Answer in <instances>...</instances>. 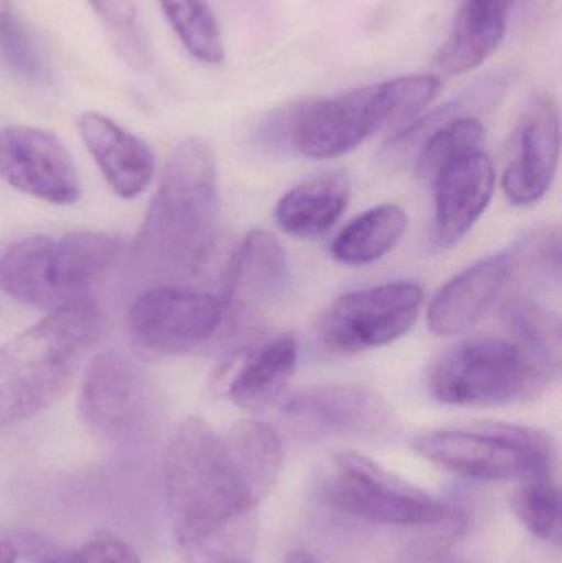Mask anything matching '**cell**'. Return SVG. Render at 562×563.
Returning <instances> with one entry per match:
<instances>
[{
  "label": "cell",
  "mask_w": 562,
  "mask_h": 563,
  "mask_svg": "<svg viewBox=\"0 0 562 563\" xmlns=\"http://www.w3.org/2000/svg\"><path fill=\"white\" fill-rule=\"evenodd\" d=\"M220 191L214 154L203 139L175 147L152 197L134 254L148 273L185 279L200 273L217 246Z\"/></svg>",
  "instance_id": "1"
},
{
  "label": "cell",
  "mask_w": 562,
  "mask_h": 563,
  "mask_svg": "<svg viewBox=\"0 0 562 563\" xmlns=\"http://www.w3.org/2000/svg\"><path fill=\"white\" fill-rule=\"evenodd\" d=\"M164 486L175 538L187 548L203 544L266 498L227 435L197 417L184 420L168 439Z\"/></svg>",
  "instance_id": "2"
},
{
  "label": "cell",
  "mask_w": 562,
  "mask_h": 563,
  "mask_svg": "<svg viewBox=\"0 0 562 563\" xmlns=\"http://www.w3.org/2000/svg\"><path fill=\"white\" fill-rule=\"evenodd\" d=\"M102 328L98 301L86 295L49 311L0 346V429L58 402Z\"/></svg>",
  "instance_id": "3"
},
{
  "label": "cell",
  "mask_w": 562,
  "mask_h": 563,
  "mask_svg": "<svg viewBox=\"0 0 562 563\" xmlns=\"http://www.w3.org/2000/svg\"><path fill=\"white\" fill-rule=\"evenodd\" d=\"M439 89V76H399L335 98L304 102L289 109L277 128L304 157L335 158L382 129L418 115L434 101Z\"/></svg>",
  "instance_id": "4"
},
{
  "label": "cell",
  "mask_w": 562,
  "mask_h": 563,
  "mask_svg": "<svg viewBox=\"0 0 562 563\" xmlns=\"http://www.w3.org/2000/svg\"><path fill=\"white\" fill-rule=\"evenodd\" d=\"M560 373L515 338H472L436 357L428 389L449 406H507L537 399Z\"/></svg>",
  "instance_id": "5"
},
{
  "label": "cell",
  "mask_w": 562,
  "mask_h": 563,
  "mask_svg": "<svg viewBox=\"0 0 562 563\" xmlns=\"http://www.w3.org/2000/svg\"><path fill=\"white\" fill-rule=\"evenodd\" d=\"M412 445L442 470L492 482L551 476L557 456L553 440L541 430L488 420L422 433Z\"/></svg>",
  "instance_id": "6"
},
{
  "label": "cell",
  "mask_w": 562,
  "mask_h": 563,
  "mask_svg": "<svg viewBox=\"0 0 562 563\" xmlns=\"http://www.w3.org/2000/svg\"><path fill=\"white\" fill-rule=\"evenodd\" d=\"M322 495L333 508L375 525L444 528L455 534L465 528L458 509L355 452L333 459Z\"/></svg>",
  "instance_id": "7"
},
{
  "label": "cell",
  "mask_w": 562,
  "mask_h": 563,
  "mask_svg": "<svg viewBox=\"0 0 562 563\" xmlns=\"http://www.w3.org/2000/svg\"><path fill=\"white\" fill-rule=\"evenodd\" d=\"M227 317L221 294L162 284L145 288L131 301L128 331L145 353L175 356L210 341Z\"/></svg>",
  "instance_id": "8"
},
{
  "label": "cell",
  "mask_w": 562,
  "mask_h": 563,
  "mask_svg": "<svg viewBox=\"0 0 562 563\" xmlns=\"http://www.w3.org/2000/svg\"><path fill=\"white\" fill-rule=\"evenodd\" d=\"M425 301L421 285L389 282L337 298L317 328L329 353L350 354L385 346L416 323Z\"/></svg>",
  "instance_id": "9"
},
{
  "label": "cell",
  "mask_w": 562,
  "mask_h": 563,
  "mask_svg": "<svg viewBox=\"0 0 562 563\" xmlns=\"http://www.w3.org/2000/svg\"><path fill=\"white\" fill-rule=\"evenodd\" d=\"M279 413L294 432L309 437H385L398 427L392 404L363 386L306 387L287 396Z\"/></svg>",
  "instance_id": "10"
},
{
  "label": "cell",
  "mask_w": 562,
  "mask_h": 563,
  "mask_svg": "<svg viewBox=\"0 0 562 563\" xmlns=\"http://www.w3.org/2000/svg\"><path fill=\"white\" fill-rule=\"evenodd\" d=\"M0 178L13 190L56 207L81 197L71 155L53 132L32 125L0 129Z\"/></svg>",
  "instance_id": "11"
},
{
  "label": "cell",
  "mask_w": 562,
  "mask_h": 563,
  "mask_svg": "<svg viewBox=\"0 0 562 563\" xmlns=\"http://www.w3.org/2000/svg\"><path fill=\"white\" fill-rule=\"evenodd\" d=\"M561 152L560 111L547 92H535L511 139V157L502 187L515 207L540 201L550 190Z\"/></svg>",
  "instance_id": "12"
},
{
  "label": "cell",
  "mask_w": 562,
  "mask_h": 563,
  "mask_svg": "<svg viewBox=\"0 0 562 563\" xmlns=\"http://www.w3.org/2000/svg\"><path fill=\"white\" fill-rule=\"evenodd\" d=\"M121 254L115 238L95 231H75L59 240L43 236L38 253L40 308H55L89 295Z\"/></svg>",
  "instance_id": "13"
},
{
  "label": "cell",
  "mask_w": 562,
  "mask_h": 563,
  "mask_svg": "<svg viewBox=\"0 0 562 563\" xmlns=\"http://www.w3.org/2000/svg\"><path fill=\"white\" fill-rule=\"evenodd\" d=\"M144 373L118 351H102L82 373L78 410L82 422L98 433L118 435L134 427L147 410Z\"/></svg>",
  "instance_id": "14"
},
{
  "label": "cell",
  "mask_w": 562,
  "mask_h": 563,
  "mask_svg": "<svg viewBox=\"0 0 562 563\" xmlns=\"http://www.w3.org/2000/svg\"><path fill=\"white\" fill-rule=\"evenodd\" d=\"M289 282L286 251L274 234L253 231L231 257L224 279V323L241 330L254 311L279 297Z\"/></svg>",
  "instance_id": "15"
},
{
  "label": "cell",
  "mask_w": 562,
  "mask_h": 563,
  "mask_svg": "<svg viewBox=\"0 0 562 563\" xmlns=\"http://www.w3.org/2000/svg\"><path fill=\"white\" fill-rule=\"evenodd\" d=\"M436 197L434 243L451 250L487 210L495 188V167L484 151L451 162L432 178Z\"/></svg>",
  "instance_id": "16"
},
{
  "label": "cell",
  "mask_w": 562,
  "mask_h": 563,
  "mask_svg": "<svg viewBox=\"0 0 562 563\" xmlns=\"http://www.w3.org/2000/svg\"><path fill=\"white\" fill-rule=\"evenodd\" d=\"M78 129L106 184L118 197L132 200L147 190L155 174V157L141 137L96 111L79 115Z\"/></svg>",
  "instance_id": "17"
},
{
  "label": "cell",
  "mask_w": 562,
  "mask_h": 563,
  "mask_svg": "<svg viewBox=\"0 0 562 563\" xmlns=\"http://www.w3.org/2000/svg\"><path fill=\"white\" fill-rule=\"evenodd\" d=\"M511 276L510 253L487 257L462 271L429 303V330L439 336L471 330L491 310Z\"/></svg>",
  "instance_id": "18"
},
{
  "label": "cell",
  "mask_w": 562,
  "mask_h": 563,
  "mask_svg": "<svg viewBox=\"0 0 562 563\" xmlns=\"http://www.w3.org/2000/svg\"><path fill=\"white\" fill-rule=\"evenodd\" d=\"M299 357L294 334H280L228 361L220 384L234 406L260 410L273 404L293 377Z\"/></svg>",
  "instance_id": "19"
},
{
  "label": "cell",
  "mask_w": 562,
  "mask_h": 563,
  "mask_svg": "<svg viewBox=\"0 0 562 563\" xmlns=\"http://www.w3.org/2000/svg\"><path fill=\"white\" fill-rule=\"evenodd\" d=\"M517 0H462L448 38L432 66L441 75H464L484 65L500 48Z\"/></svg>",
  "instance_id": "20"
},
{
  "label": "cell",
  "mask_w": 562,
  "mask_h": 563,
  "mask_svg": "<svg viewBox=\"0 0 562 563\" xmlns=\"http://www.w3.org/2000/svg\"><path fill=\"white\" fill-rule=\"evenodd\" d=\"M350 181L339 174L313 178L280 198L276 220L286 233L302 240L322 236L335 227L350 200Z\"/></svg>",
  "instance_id": "21"
},
{
  "label": "cell",
  "mask_w": 562,
  "mask_h": 563,
  "mask_svg": "<svg viewBox=\"0 0 562 563\" xmlns=\"http://www.w3.org/2000/svg\"><path fill=\"white\" fill-rule=\"evenodd\" d=\"M508 75L488 76L484 81L475 82L469 91L462 92L454 101L436 109L432 114L425 115L403 129L382 152L383 164L398 167L409 158L416 157L426 139L442 125L462 118H475V112L485 111L497 104L508 85Z\"/></svg>",
  "instance_id": "22"
},
{
  "label": "cell",
  "mask_w": 562,
  "mask_h": 563,
  "mask_svg": "<svg viewBox=\"0 0 562 563\" xmlns=\"http://www.w3.org/2000/svg\"><path fill=\"white\" fill-rule=\"evenodd\" d=\"M408 214L398 205H379L356 217L333 240L332 254L346 266H368L383 260L405 236Z\"/></svg>",
  "instance_id": "23"
},
{
  "label": "cell",
  "mask_w": 562,
  "mask_h": 563,
  "mask_svg": "<svg viewBox=\"0 0 562 563\" xmlns=\"http://www.w3.org/2000/svg\"><path fill=\"white\" fill-rule=\"evenodd\" d=\"M161 5L191 56L208 65L223 62V35L208 0H161Z\"/></svg>",
  "instance_id": "24"
},
{
  "label": "cell",
  "mask_w": 562,
  "mask_h": 563,
  "mask_svg": "<svg viewBox=\"0 0 562 563\" xmlns=\"http://www.w3.org/2000/svg\"><path fill=\"white\" fill-rule=\"evenodd\" d=\"M484 124L477 118H462L436 129L416 154V174L432 181L442 167L474 152L484 151Z\"/></svg>",
  "instance_id": "25"
},
{
  "label": "cell",
  "mask_w": 562,
  "mask_h": 563,
  "mask_svg": "<svg viewBox=\"0 0 562 563\" xmlns=\"http://www.w3.org/2000/svg\"><path fill=\"white\" fill-rule=\"evenodd\" d=\"M114 52L134 69L152 65V49L135 0H88Z\"/></svg>",
  "instance_id": "26"
},
{
  "label": "cell",
  "mask_w": 562,
  "mask_h": 563,
  "mask_svg": "<svg viewBox=\"0 0 562 563\" xmlns=\"http://www.w3.org/2000/svg\"><path fill=\"white\" fill-rule=\"evenodd\" d=\"M505 321L515 340L535 356L561 371V317L528 300H514L505 307Z\"/></svg>",
  "instance_id": "27"
},
{
  "label": "cell",
  "mask_w": 562,
  "mask_h": 563,
  "mask_svg": "<svg viewBox=\"0 0 562 563\" xmlns=\"http://www.w3.org/2000/svg\"><path fill=\"white\" fill-rule=\"evenodd\" d=\"M511 508L535 538L551 541L560 534L561 493L551 476L525 479L511 498Z\"/></svg>",
  "instance_id": "28"
},
{
  "label": "cell",
  "mask_w": 562,
  "mask_h": 563,
  "mask_svg": "<svg viewBox=\"0 0 562 563\" xmlns=\"http://www.w3.org/2000/svg\"><path fill=\"white\" fill-rule=\"evenodd\" d=\"M514 274L527 271L535 280L550 285L561 282V236L558 230L541 231L525 238L510 253Z\"/></svg>",
  "instance_id": "29"
},
{
  "label": "cell",
  "mask_w": 562,
  "mask_h": 563,
  "mask_svg": "<svg viewBox=\"0 0 562 563\" xmlns=\"http://www.w3.org/2000/svg\"><path fill=\"white\" fill-rule=\"evenodd\" d=\"M75 563H142L137 551L121 536L101 531L85 542Z\"/></svg>",
  "instance_id": "30"
},
{
  "label": "cell",
  "mask_w": 562,
  "mask_h": 563,
  "mask_svg": "<svg viewBox=\"0 0 562 563\" xmlns=\"http://www.w3.org/2000/svg\"><path fill=\"white\" fill-rule=\"evenodd\" d=\"M0 42H2L3 53L9 58L10 65L26 73L33 71L35 68L33 49L30 48L29 40L23 35L22 30L16 29L15 23H10L0 32Z\"/></svg>",
  "instance_id": "31"
},
{
  "label": "cell",
  "mask_w": 562,
  "mask_h": 563,
  "mask_svg": "<svg viewBox=\"0 0 562 563\" xmlns=\"http://www.w3.org/2000/svg\"><path fill=\"white\" fill-rule=\"evenodd\" d=\"M16 558H19V552H16L15 545L0 539V563H16Z\"/></svg>",
  "instance_id": "32"
},
{
  "label": "cell",
  "mask_w": 562,
  "mask_h": 563,
  "mask_svg": "<svg viewBox=\"0 0 562 563\" xmlns=\"http://www.w3.org/2000/svg\"><path fill=\"white\" fill-rule=\"evenodd\" d=\"M12 23V3L10 0H0V32Z\"/></svg>",
  "instance_id": "33"
},
{
  "label": "cell",
  "mask_w": 562,
  "mask_h": 563,
  "mask_svg": "<svg viewBox=\"0 0 562 563\" xmlns=\"http://www.w3.org/2000/svg\"><path fill=\"white\" fill-rule=\"evenodd\" d=\"M287 563H319L313 555L307 554L306 551H293L287 555Z\"/></svg>",
  "instance_id": "34"
},
{
  "label": "cell",
  "mask_w": 562,
  "mask_h": 563,
  "mask_svg": "<svg viewBox=\"0 0 562 563\" xmlns=\"http://www.w3.org/2000/svg\"><path fill=\"white\" fill-rule=\"evenodd\" d=\"M223 563H244V562L234 561V559H230V561H224Z\"/></svg>",
  "instance_id": "35"
},
{
  "label": "cell",
  "mask_w": 562,
  "mask_h": 563,
  "mask_svg": "<svg viewBox=\"0 0 562 563\" xmlns=\"http://www.w3.org/2000/svg\"><path fill=\"white\" fill-rule=\"evenodd\" d=\"M43 563H59V562H56V561H46V562H43Z\"/></svg>",
  "instance_id": "36"
}]
</instances>
